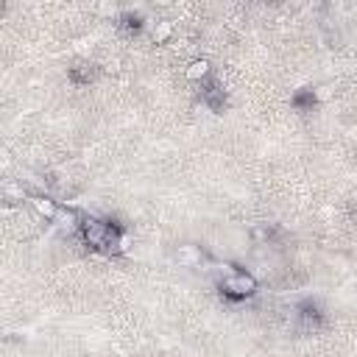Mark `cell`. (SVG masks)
<instances>
[{
	"instance_id": "cell-3",
	"label": "cell",
	"mask_w": 357,
	"mask_h": 357,
	"mask_svg": "<svg viewBox=\"0 0 357 357\" xmlns=\"http://www.w3.org/2000/svg\"><path fill=\"white\" fill-rule=\"evenodd\" d=\"M296 319H299V330L301 332H316L324 324V307L319 301L307 299V301H301L296 307Z\"/></svg>"
},
{
	"instance_id": "cell-8",
	"label": "cell",
	"mask_w": 357,
	"mask_h": 357,
	"mask_svg": "<svg viewBox=\"0 0 357 357\" xmlns=\"http://www.w3.org/2000/svg\"><path fill=\"white\" fill-rule=\"evenodd\" d=\"M81 220H84V218H81L73 207H62L54 223H56V227H59L65 235H78V229H81Z\"/></svg>"
},
{
	"instance_id": "cell-9",
	"label": "cell",
	"mask_w": 357,
	"mask_h": 357,
	"mask_svg": "<svg viewBox=\"0 0 357 357\" xmlns=\"http://www.w3.org/2000/svg\"><path fill=\"white\" fill-rule=\"evenodd\" d=\"M185 78L190 84H207L212 78V65L209 59H193L187 67H185Z\"/></svg>"
},
{
	"instance_id": "cell-13",
	"label": "cell",
	"mask_w": 357,
	"mask_h": 357,
	"mask_svg": "<svg viewBox=\"0 0 357 357\" xmlns=\"http://www.w3.org/2000/svg\"><path fill=\"white\" fill-rule=\"evenodd\" d=\"M28 190L23 187V185H17V182H6L3 185V201L6 204H20V201H25L28 204Z\"/></svg>"
},
{
	"instance_id": "cell-4",
	"label": "cell",
	"mask_w": 357,
	"mask_h": 357,
	"mask_svg": "<svg viewBox=\"0 0 357 357\" xmlns=\"http://www.w3.org/2000/svg\"><path fill=\"white\" fill-rule=\"evenodd\" d=\"M173 260L182 265V268H204L207 262H209V257H207V251L201 249V246H196V243H182V246H176V251H173Z\"/></svg>"
},
{
	"instance_id": "cell-7",
	"label": "cell",
	"mask_w": 357,
	"mask_h": 357,
	"mask_svg": "<svg viewBox=\"0 0 357 357\" xmlns=\"http://www.w3.org/2000/svg\"><path fill=\"white\" fill-rule=\"evenodd\" d=\"M249 235L257 246H271L282 235V229L277 227V223H254V227L249 229Z\"/></svg>"
},
{
	"instance_id": "cell-1",
	"label": "cell",
	"mask_w": 357,
	"mask_h": 357,
	"mask_svg": "<svg viewBox=\"0 0 357 357\" xmlns=\"http://www.w3.org/2000/svg\"><path fill=\"white\" fill-rule=\"evenodd\" d=\"M126 229L120 220H104V218H93V215H87L81 220V229H78V238L84 240L87 249H93V251H101V254H109V240L115 232Z\"/></svg>"
},
{
	"instance_id": "cell-15",
	"label": "cell",
	"mask_w": 357,
	"mask_h": 357,
	"mask_svg": "<svg viewBox=\"0 0 357 357\" xmlns=\"http://www.w3.org/2000/svg\"><path fill=\"white\" fill-rule=\"evenodd\" d=\"M312 95H316V104H327L335 95V87L332 84H321V87H312Z\"/></svg>"
},
{
	"instance_id": "cell-12",
	"label": "cell",
	"mask_w": 357,
	"mask_h": 357,
	"mask_svg": "<svg viewBox=\"0 0 357 357\" xmlns=\"http://www.w3.org/2000/svg\"><path fill=\"white\" fill-rule=\"evenodd\" d=\"M173 31H176V23H173V20H159V23H154V28H151L154 45H165V42L173 36Z\"/></svg>"
},
{
	"instance_id": "cell-10",
	"label": "cell",
	"mask_w": 357,
	"mask_h": 357,
	"mask_svg": "<svg viewBox=\"0 0 357 357\" xmlns=\"http://www.w3.org/2000/svg\"><path fill=\"white\" fill-rule=\"evenodd\" d=\"M67 78L78 87H87V84H93L95 81V65H89V62H78L67 70Z\"/></svg>"
},
{
	"instance_id": "cell-11",
	"label": "cell",
	"mask_w": 357,
	"mask_h": 357,
	"mask_svg": "<svg viewBox=\"0 0 357 357\" xmlns=\"http://www.w3.org/2000/svg\"><path fill=\"white\" fill-rule=\"evenodd\" d=\"M117 25L123 28V31H128V34H140L143 28H146V17L140 14V12H123L120 17H117Z\"/></svg>"
},
{
	"instance_id": "cell-5",
	"label": "cell",
	"mask_w": 357,
	"mask_h": 357,
	"mask_svg": "<svg viewBox=\"0 0 357 357\" xmlns=\"http://www.w3.org/2000/svg\"><path fill=\"white\" fill-rule=\"evenodd\" d=\"M201 104H204L209 112L220 115L223 109L229 106V95H227V89H223L220 84L207 81V84H201Z\"/></svg>"
},
{
	"instance_id": "cell-2",
	"label": "cell",
	"mask_w": 357,
	"mask_h": 357,
	"mask_svg": "<svg viewBox=\"0 0 357 357\" xmlns=\"http://www.w3.org/2000/svg\"><path fill=\"white\" fill-rule=\"evenodd\" d=\"M218 290H220L223 299H229V301H246L260 290V282H257V277L251 271H238L235 268V271H229V277H223L218 282Z\"/></svg>"
},
{
	"instance_id": "cell-14",
	"label": "cell",
	"mask_w": 357,
	"mask_h": 357,
	"mask_svg": "<svg viewBox=\"0 0 357 357\" xmlns=\"http://www.w3.org/2000/svg\"><path fill=\"white\" fill-rule=\"evenodd\" d=\"M290 106H293V109H299V112H307V109L316 106V95H312V87L299 89V93L290 98Z\"/></svg>"
},
{
	"instance_id": "cell-6",
	"label": "cell",
	"mask_w": 357,
	"mask_h": 357,
	"mask_svg": "<svg viewBox=\"0 0 357 357\" xmlns=\"http://www.w3.org/2000/svg\"><path fill=\"white\" fill-rule=\"evenodd\" d=\"M28 207H31L42 220H48V223H54L56 215H59V209H62V204H59L54 196H48V193H31V196H28Z\"/></svg>"
}]
</instances>
